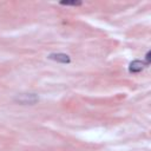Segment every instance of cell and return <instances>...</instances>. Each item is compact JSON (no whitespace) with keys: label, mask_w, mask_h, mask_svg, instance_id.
Returning <instances> with one entry per match:
<instances>
[{"label":"cell","mask_w":151,"mask_h":151,"mask_svg":"<svg viewBox=\"0 0 151 151\" xmlns=\"http://www.w3.org/2000/svg\"><path fill=\"white\" fill-rule=\"evenodd\" d=\"M14 101L21 105H33L39 101V97L35 93H21L14 98Z\"/></svg>","instance_id":"6da1fadb"},{"label":"cell","mask_w":151,"mask_h":151,"mask_svg":"<svg viewBox=\"0 0 151 151\" xmlns=\"http://www.w3.org/2000/svg\"><path fill=\"white\" fill-rule=\"evenodd\" d=\"M47 58L57 63H61V64H68L71 61V58L65 53H51Z\"/></svg>","instance_id":"7a4b0ae2"},{"label":"cell","mask_w":151,"mask_h":151,"mask_svg":"<svg viewBox=\"0 0 151 151\" xmlns=\"http://www.w3.org/2000/svg\"><path fill=\"white\" fill-rule=\"evenodd\" d=\"M144 66H145V64L143 61H140V60H133L129 65V71L132 72V73H138V72H140L144 68Z\"/></svg>","instance_id":"3957f363"},{"label":"cell","mask_w":151,"mask_h":151,"mask_svg":"<svg viewBox=\"0 0 151 151\" xmlns=\"http://www.w3.org/2000/svg\"><path fill=\"white\" fill-rule=\"evenodd\" d=\"M60 5H65V6H80L81 1H61Z\"/></svg>","instance_id":"277c9868"},{"label":"cell","mask_w":151,"mask_h":151,"mask_svg":"<svg viewBox=\"0 0 151 151\" xmlns=\"http://www.w3.org/2000/svg\"><path fill=\"white\" fill-rule=\"evenodd\" d=\"M150 55H151V53H150V52H147V53H146V55H145V57H146V58H145L146 64H150V59H151V58H150Z\"/></svg>","instance_id":"5b68a950"}]
</instances>
